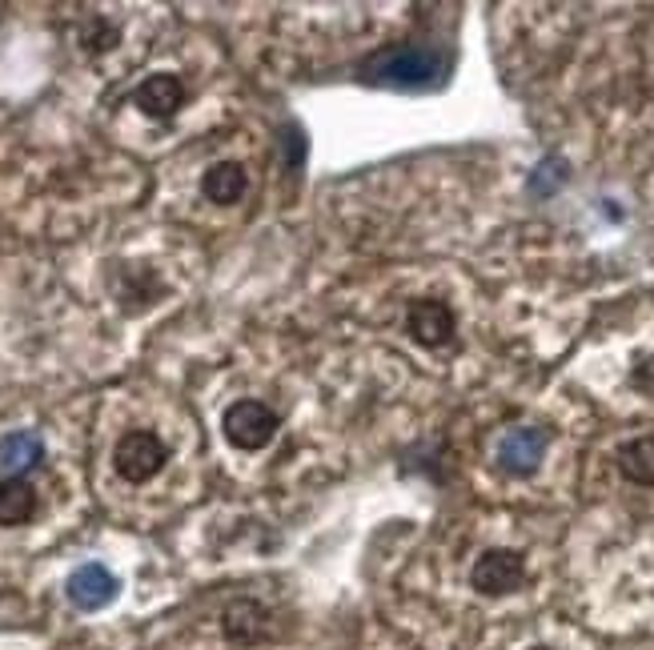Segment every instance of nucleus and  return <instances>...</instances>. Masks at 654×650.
I'll return each instance as SVG.
<instances>
[{
    "mask_svg": "<svg viewBox=\"0 0 654 650\" xmlns=\"http://www.w3.org/2000/svg\"><path fill=\"white\" fill-rule=\"evenodd\" d=\"M45 458V446L33 430H17L0 438V474L5 478H21L29 466H37Z\"/></svg>",
    "mask_w": 654,
    "mask_h": 650,
    "instance_id": "9d476101",
    "label": "nucleus"
},
{
    "mask_svg": "<svg viewBox=\"0 0 654 650\" xmlns=\"http://www.w3.org/2000/svg\"><path fill=\"white\" fill-rule=\"evenodd\" d=\"M522 578H526V566L514 550H486L470 570V582L482 594H510L522 586Z\"/></svg>",
    "mask_w": 654,
    "mask_h": 650,
    "instance_id": "20e7f679",
    "label": "nucleus"
},
{
    "mask_svg": "<svg viewBox=\"0 0 654 650\" xmlns=\"http://www.w3.org/2000/svg\"><path fill=\"white\" fill-rule=\"evenodd\" d=\"M618 470L638 482V486H654V438H634L618 450Z\"/></svg>",
    "mask_w": 654,
    "mask_h": 650,
    "instance_id": "ddd939ff",
    "label": "nucleus"
},
{
    "mask_svg": "<svg viewBox=\"0 0 654 650\" xmlns=\"http://www.w3.org/2000/svg\"><path fill=\"white\" fill-rule=\"evenodd\" d=\"M438 69L442 65L430 49H398L374 65V81L394 85V89H418V85H430L438 77Z\"/></svg>",
    "mask_w": 654,
    "mask_h": 650,
    "instance_id": "7ed1b4c3",
    "label": "nucleus"
},
{
    "mask_svg": "<svg viewBox=\"0 0 654 650\" xmlns=\"http://www.w3.org/2000/svg\"><path fill=\"white\" fill-rule=\"evenodd\" d=\"M542 454H546V434H542V430H530V426L510 430V434L502 438V446H498V462H502L510 474H530V470L542 462Z\"/></svg>",
    "mask_w": 654,
    "mask_h": 650,
    "instance_id": "0eeeda50",
    "label": "nucleus"
},
{
    "mask_svg": "<svg viewBox=\"0 0 654 650\" xmlns=\"http://www.w3.org/2000/svg\"><path fill=\"white\" fill-rule=\"evenodd\" d=\"M221 622H225V634H229L233 642H241V646H253V642H261V638L269 634V614H265V606L253 602V598L229 602L225 614H221Z\"/></svg>",
    "mask_w": 654,
    "mask_h": 650,
    "instance_id": "1a4fd4ad",
    "label": "nucleus"
},
{
    "mask_svg": "<svg viewBox=\"0 0 654 650\" xmlns=\"http://www.w3.org/2000/svg\"><path fill=\"white\" fill-rule=\"evenodd\" d=\"M534 650H546V646H534Z\"/></svg>",
    "mask_w": 654,
    "mask_h": 650,
    "instance_id": "2eb2a0df",
    "label": "nucleus"
},
{
    "mask_svg": "<svg viewBox=\"0 0 654 650\" xmlns=\"http://www.w3.org/2000/svg\"><path fill=\"white\" fill-rule=\"evenodd\" d=\"M133 101H137V109H141L145 117H157V121H165V117H173V113L181 109V101H185V89H181V81H177V77H169V73H157V77L141 81V89L133 93Z\"/></svg>",
    "mask_w": 654,
    "mask_h": 650,
    "instance_id": "6e6552de",
    "label": "nucleus"
},
{
    "mask_svg": "<svg viewBox=\"0 0 654 650\" xmlns=\"http://www.w3.org/2000/svg\"><path fill=\"white\" fill-rule=\"evenodd\" d=\"M221 430L237 450H261L277 434V414L265 402H233L221 418Z\"/></svg>",
    "mask_w": 654,
    "mask_h": 650,
    "instance_id": "f257e3e1",
    "label": "nucleus"
},
{
    "mask_svg": "<svg viewBox=\"0 0 654 650\" xmlns=\"http://www.w3.org/2000/svg\"><path fill=\"white\" fill-rule=\"evenodd\" d=\"M37 514V490L25 478H0V526H21Z\"/></svg>",
    "mask_w": 654,
    "mask_h": 650,
    "instance_id": "9b49d317",
    "label": "nucleus"
},
{
    "mask_svg": "<svg viewBox=\"0 0 654 650\" xmlns=\"http://www.w3.org/2000/svg\"><path fill=\"white\" fill-rule=\"evenodd\" d=\"M69 598H73L77 610H101V606H109L117 598V578L101 562H85L69 578Z\"/></svg>",
    "mask_w": 654,
    "mask_h": 650,
    "instance_id": "423d86ee",
    "label": "nucleus"
},
{
    "mask_svg": "<svg viewBox=\"0 0 654 650\" xmlns=\"http://www.w3.org/2000/svg\"><path fill=\"white\" fill-rule=\"evenodd\" d=\"M634 390H642L646 398H654V358L638 362V370H634Z\"/></svg>",
    "mask_w": 654,
    "mask_h": 650,
    "instance_id": "4468645a",
    "label": "nucleus"
},
{
    "mask_svg": "<svg viewBox=\"0 0 654 650\" xmlns=\"http://www.w3.org/2000/svg\"><path fill=\"white\" fill-rule=\"evenodd\" d=\"M165 458H169V450L153 430H133L113 450V466L125 482H149L165 466Z\"/></svg>",
    "mask_w": 654,
    "mask_h": 650,
    "instance_id": "f03ea898",
    "label": "nucleus"
},
{
    "mask_svg": "<svg viewBox=\"0 0 654 650\" xmlns=\"http://www.w3.org/2000/svg\"><path fill=\"white\" fill-rule=\"evenodd\" d=\"M201 189H205V197H209L213 205H233V201L245 193V169H241L237 161H217V165L205 173Z\"/></svg>",
    "mask_w": 654,
    "mask_h": 650,
    "instance_id": "f8f14e48",
    "label": "nucleus"
},
{
    "mask_svg": "<svg viewBox=\"0 0 654 650\" xmlns=\"http://www.w3.org/2000/svg\"><path fill=\"white\" fill-rule=\"evenodd\" d=\"M406 330H410V338L418 346H446L454 338V309L446 301L422 297L406 313Z\"/></svg>",
    "mask_w": 654,
    "mask_h": 650,
    "instance_id": "39448f33",
    "label": "nucleus"
}]
</instances>
